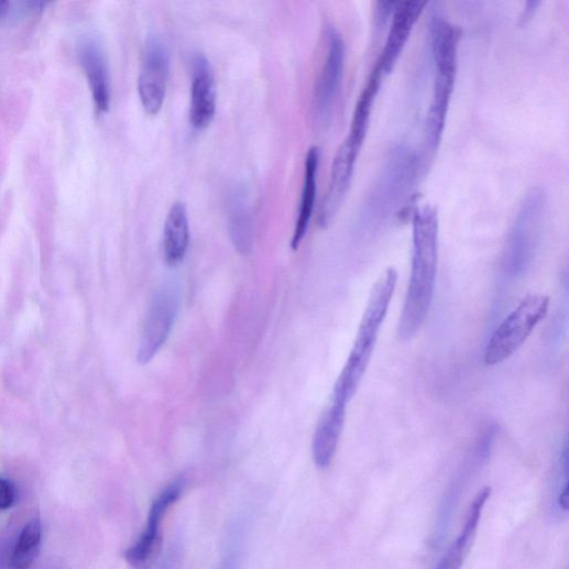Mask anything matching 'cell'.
I'll use <instances>...</instances> for the list:
<instances>
[{
	"label": "cell",
	"instance_id": "cell-2",
	"mask_svg": "<svg viewBox=\"0 0 569 569\" xmlns=\"http://www.w3.org/2000/svg\"><path fill=\"white\" fill-rule=\"evenodd\" d=\"M397 280L396 270L391 267L375 283L351 354L335 383L333 400L349 404L357 394L374 354L380 330L395 294Z\"/></svg>",
	"mask_w": 569,
	"mask_h": 569
},
{
	"label": "cell",
	"instance_id": "cell-13",
	"mask_svg": "<svg viewBox=\"0 0 569 569\" xmlns=\"http://www.w3.org/2000/svg\"><path fill=\"white\" fill-rule=\"evenodd\" d=\"M78 58L97 110L107 112L111 101V87L102 46L95 37H86L78 46Z\"/></svg>",
	"mask_w": 569,
	"mask_h": 569
},
{
	"label": "cell",
	"instance_id": "cell-17",
	"mask_svg": "<svg viewBox=\"0 0 569 569\" xmlns=\"http://www.w3.org/2000/svg\"><path fill=\"white\" fill-rule=\"evenodd\" d=\"M229 230L236 248L248 254L253 247V220L247 196L237 190L230 200Z\"/></svg>",
	"mask_w": 569,
	"mask_h": 569
},
{
	"label": "cell",
	"instance_id": "cell-12",
	"mask_svg": "<svg viewBox=\"0 0 569 569\" xmlns=\"http://www.w3.org/2000/svg\"><path fill=\"white\" fill-rule=\"evenodd\" d=\"M217 105V89L212 68L204 55L193 62L189 122L201 131L214 121Z\"/></svg>",
	"mask_w": 569,
	"mask_h": 569
},
{
	"label": "cell",
	"instance_id": "cell-11",
	"mask_svg": "<svg viewBox=\"0 0 569 569\" xmlns=\"http://www.w3.org/2000/svg\"><path fill=\"white\" fill-rule=\"evenodd\" d=\"M426 6L423 0H405L395 4L385 46L376 63L383 75L395 67Z\"/></svg>",
	"mask_w": 569,
	"mask_h": 569
},
{
	"label": "cell",
	"instance_id": "cell-4",
	"mask_svg": "<svg viewBox=\"0 0 569 569\" xmlns=\"http://www.w3.org/2000/svg\"><path fill=\"white\" fill-rule=\"evenodd\" d=\"M366 134L365 131L351 128L349 136L335 154L330 180L318 214V222L322 227L333 219L346 200Z\"/></svg>",
	"mask_w": 569,
	"mask_h": 569
},
{
	"label": "cell",
	"instance_id": "cell-22",
	"mask_svg": "<svg viewBox=\"0 0 569 569\" xmlns=\"http://www.w3.org/2000/svg\"><path fill=\"white\" fill-rule=\"evenodd\" d=\"M10 12V4L8 2H0V21H3Z\"/></svg>",
	"mask_w": 569,
	"mask_h": 569
},
{
	"label": "cell",
	"instance_id": "cell-1",
	"mask_svg": "<svg viewBox=\"0 0 569 569\" xmlns=\"http://www.w3.org/2000/svg\"><path fill=\"white\" fill-rule=\"evenodd\" d=\"M438 236L439 220L435 207L424 205L415 208L412 272L398 324L402 341H409L418 333L430 310L437 275Z\"/></svg>",
	"mask_w": 569,
	"mask_h": 569
},
{
	"label": "cell",
	"instance_id": "cell-6",
	"mask_svg": "<svg viewBox=\"0 0 569 569\" xmlns=\"http://www.w3.org/2000/svg\"><path fill=\"white\" fill-rule=\"evenodd\" d=\"M186 489L184 478L173 481L153 502L149 521L140 538L125 551L127 561L134 569H151L162 547V523L166 513L183 495Z\"/></svg>",
	"mask_w": 569,
	"mask_h": 569
},
{
	"label": "cell",
	"instance_id": "cell-18",
	"mask_svg": "<svg viewBox=\"0 0 569 569\" xmlns=\"http://www.w3.org/2000/svg\"><path fill=\"white\" fill-rule=\"evenodd\" d=\"M41 544L42 524L40 519H33L21 532L11 552L8 568L29 569L40 555Z\"/></svg>",
	"mask_w": 569,
	"mask_h": 569
},
{
	"label": "cell",
	"instance_id": "cell-9",
	"mask_svg": "<svg viewBox=\"0 0 569 569\" xmlns=\"http://www.w3.org/2000/svg\"><path fill=\"white\" fill-rule=\"evenodd\" d=\"M171 73V55L166 45L153 39L149 41L139 77V94L149 116L162 110Z\"/></svg>",
	"mask_w": 569,
	"mask_h": 569
},
{
	"label": "cell",
	"instance_id": "cell-3",
	"mask_svg": "<svg viewBox=\"0 0 569 569\" xmlns=\"http://www.w3.org/2000/svg\"><path fill=\"white\" fill-rule=\"evenodd\" d=\"M549 303L545 295L526 296L493 332L485 349V364L496 366L511 359L546 317Z\"/></svg>",
	"mask_w": 569,
	"mask_h": 569
},
{
	"label": "cell",
	"instance_id": "cell-20",
	"mask_svg": "<svg viewBox=\"0 0 569 569\" xmlns=\"http://www.w3.org/2000/svg\"><path fill=\"white\" fill-rule=\"evenodd\" d=\"M540 6V2H528L523 15L521 17V23L526 24L528 20L534 15L536 9Z\"/></svg>",
	"mask_w": 569,
	"mask_h": 569
},
{
	"label": "cell",
	"instance_id": "cell-8",
	"mask_svg": "<svg viewBox=\"0 0 569 569\" xmlns=\"http://www.w3.org/2000/svg\"><path fill=\"white\" fill-rule=\"evenodd\" d=\"M419 157L405 146L392 152L386 167L373 192L372 205L394 209L402 203L419 172Z\"/></svg>",
	"mask_w": 569,
	"mask_h": 569
},
{
	"label": "cell",
	"instance_id": "cell-15",
	"mask_svg": "<svg viewBox=\"0 0 569 569\" xmlns=\"http://www.w3.org/2000/svg\"><path fill=\"white\" fill-rule=\"evenodd\" d=\"M189 220L185 204L177 201L171 207L163 233V258L169 267L179 265L189 247Z\"/></svg>",
	"mask_w": 569,
	"mask_h": 569
},
{
	"label": "cell",
	"instance_id": "cell-16",
	"mask_svg": "<svg viewBox=\"0 0 569 569\" xmlns=\"http://www.w3.org/2000/svg\"><path fill=\"white\" fill-rule=\"evenodd\" d=\"M319 165V150L311 147L305 160L304 185L302 192L300 206L295 223L292 249L298 250L306 237L310 219L313 217L316 194H317V173Z\"/></svg>",
	"mask_w": 569,
	"mask_h": 569
},
{
	"label": "cell",
	"instance_id": "cell-7",
	"mask_svg": "<svg viewBox=\"0 0 569 569\" xmlns=\"http://www.w3.org/2000/svg\"><path fill=\"white\" fill-rule=\"evenodd\" d=\"M346 42L335 28L326 32V54L314 90V112L318 123H327L346 68Z\"/></svg>",
	"mask_w": 569,
	"mask_h": 569
},
{
	"label": "cell",
	"instance_id": "cell-19",
	"mask_svg": "<svg viewBox=\"0 0 569 569\" xmlns=\"http://www.w3.org/2000/svg\"><path fill=\"white\" fill-rule=\"evenodd\" d=\"M17 501V490L14 485L4 479H0V510L11 508Z\"/></svg>",
	"mask_w": 569,
	"mask_h": 569
},
{
	"label": "cell",
	"instance_id": "cell-14",
	"mask_svg": "<svg viewBox=\"0 0 569 569\" xmlns=\"http://www.w3.org/2000/svg\"><path fill=\"white\" fill-rule=\"evenodd\" d=\"M347 408V403L332 398L318 422L311 445L313 459L318 469H327L335 458L346 425Z\"/></svg>",
	"mask_w": 569,
	"mask_h": 569
},
{
	"label": "cell",
	"instance_id": "cell-21",
	"mask_svg": "<svg viewBox=\"0 0 569 569\" xmlns=\"http://www.w3.org/2000/svg\"><path fill=\"white\" fill-rule=\"evenodd\" d=\"M11 554L9 551V548L4 545H0V569H3L6 566L9 565Z\"/></svg>",
	"mask_w": 569,
	"mask_h": 569
},
{
	"label": "cell",
	"instance_id": "cell-10",
	"mask_svg": "<svg viewBox=\"0 0 569 569\" xmlns=\"http://www.w3.org/2000/svg\"><path fill=\"white\" fill-rule=\"evenodd\" d=\"M434 63L436 76L425 123L426 146L431 153L437 150L442 138L459 61L438 59Z\"/></svg>",
	"mask_w": 569,
	"mask_h": 569
},
{
	"label": "cell",
	"instance_id": "cell-5",
	"mask_svg": "<svg viewBox=\"0 0 569 569\" xmlns=\"http://www.w3.org/2000/svg\"><path fill=\"white\" fill-rule=\"evenodd\" d=\"M180 308V293L174 285L157 291L147 310L140 339L138 360L149 364L160 353L172 332Z\"/></svg>",
	"mask_w": 569,
	"mask_h": 569
}]
</instances>
